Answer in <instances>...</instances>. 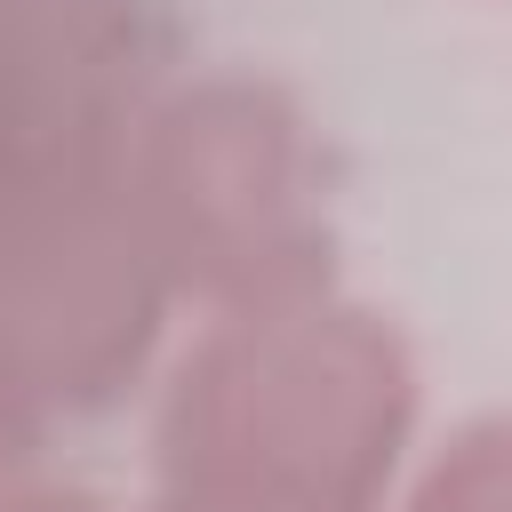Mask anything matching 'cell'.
<instances>
[{
	"mask_svg": "<svg viewBox=\"0 0 512 512\" xmlns=\"http://www.w3.org/2000/svg\"><path fill=\"white\" fill-rule=\"evenodd\" d=\"M0 512H112L96 488H72V480H32V472H16V480H0Z\"/></svg>",
	"mask_w": 512,
	"mask_h": 512,
	"instance_id": "52a82bcc",
	"label": "cell"
},
{
	"mask_svg": "<svg viewBox=\"0 0 512 512\" xmlns=\"http://www.w3.org/2000/svg\"><path fill=\"white\" fill-rule=\"evenodd\" d=\"M424 376L408 336L344 296L216 312L160 376L152 488L216 512H384Z\"/></svg>",
	"mask_w": 512,
	"mask_h": 512,
	"instance_id": "6da1fadb",
	"label": "cell"
},
{
	"mask_svg": "<svg viewBox=\"0 0 512 512\" xmlns=\"http://www.w3.org/2000/svg\"><path fill=\"white\" fill-rule=\"evenodd\" d=\"M400 512H512V408H480L440 432L408 472Z\"/></svg>",
	"mask_w": 512,
	"mask_h": 512,
	"instance_id": "5b68a950",
	"label": "cell"
},
{
	"mask_svg": "<svg viewBox=\"0 0 512 512\" xmlns=\"http://www.w3.org/2000/svg\"><path fill=\"white\" fill-rule=\"evenodd\" d=\"M112 184L200 320L336 288V144L280 72L184 64Z\"/></svg>",
	"mask_w": 512,
	"mask_h": 512,
	"instance_id": "7a4b0ae2",
	"label": "cell"
},
{
	"mask_svg": "<svg viewBox=\"0 0 512 512\" xmlns=\"http://www.w3.org/2000/svg\"><path fill=\"white\" fill-rule=\"evenodd\" d=\"M168 312L176 288L112 176L0 192V368L48 424L120 408L152 376Z\"/></svg>",
	"mask_w": 512,
	"mask_h": 512,
	"instance_id": "3957f363",
	"label": "cell"
},
{
	"mask_svg": "<svg viewBox=\"0 0 512 512\" xmlns=\"http://www.w3.org/2000/svg\"><path fill=\"white\" fill-rule=\"evenodd\" d=\"M184 64L176 0H0V192L112 176Z\"/></svg>",
	"mask_w": 512,
	"mask_h": 512,
	"instance_id": "277c9868",
	"label": "cell"
},
{
	"mask_svg": "<svg viewBox=\"0 0 512 512\" xmlns=\"http://www.w3.org/2000/svg\"><path fill=\"white\" fill-rule=\"evenodd\" d=\"M40 440H48V416L16 392V376L0 368V480H16V472H32V456H40Z\"/></svg>",
	"mask_w": 512,
	"mask_h": 512,
	"instance_id": "8992f818",
	"label": "cell"
},
{
	"mask_svg": "<svg viewBox=\"0 0 512 512\" xmlns=\"http://www.w3.org/2000/svg\"><path fill=\"white\" fill-rule=\"evenodd\" d=\"M144 512H216V504H176V496H144Z\"/></svg>",
	"mask_w": 512,
	"mask_h": 512,
	"instance_id": "ba28073f",
	"label": "cell"
}]
</instances>
